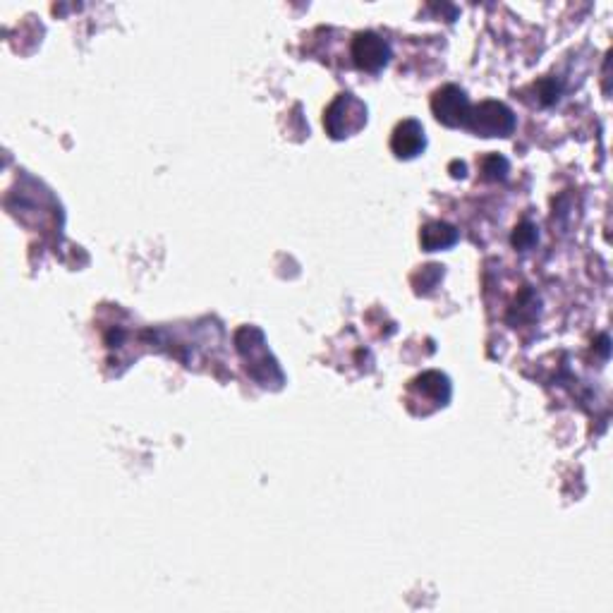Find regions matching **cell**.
<instances>
[{
    "label": "cell",
    "instance_id": "6da1fadb",
    "mask_svg": "<svg viewBox=\"0 0 613 613\" xmlns=\"http://www.w3.org/2000/svg\"><path fill=\"white\" fill-rule=\"evenodd\" d=\"M364 125H367V106L357 96L341 94L326 108L324 127L333 139L357 135Z\"/></svg>",
    "mask_w": 613,
    "mask_h": 613
},
{
    "label": "cell",
    "instance_id": "7a4b0ae2",
    "mask_svg": "<svg viewBox=\"0 0 613 613\" xmlns=\"http://www.w3.org/2000/svg\"><path fill=\"white\" fill-rule=\"evenodd\" d=\"M451 400V381L441 372H424L422 376L410 381L408 386V408L412 410L417 403L422 405L417 415H432L434 410L443 408Z\"/></svg>",
    "mask_w": 613,
    "mask_h": 613
},
{
    "label": "cell",
    "instance_id": "3957f363",
    "mask_svg": "<svg viewBox=\"0 0 613 613\" xmlns=\"http://www.w3.org/2000/svg\"><path fill=\"white\" fill-rule=\"evenodd\" d=\"M465 125L479 137H508L515 130V115L506 103L484 101L470 111Z\"/></svg>",
    "mask_w": 613,
    "mask_h": 613
},
{
    "label": "cell",
    "instance_id": "277c9868",
    "mask_svg": "<svg viewBox=\"0 0 613 613\" xmlns=\"http://www.w3.org/2000/svg\"><path fill=\"white\" fill-rule=\"evenodd\" d=\"M432 111L439 123L448 127H460L470 118V101H467L463 89L448 84V87H443L434 94Z\"/></svg>",
    "mask_w": 613,
    "mask_h": 613
},
{
    "label": "cell",
    "instance_id": "5b68a950",
    "mask_svg": "<svg viewBox=\"0 0 613 613\" xmlns=\"http://www.w3.org/2000/svg\"><path fill=\"white\" fill-rule=\"evenodd\" d=\"M352 58H355L357 68L367 72L384 70L391 60V46L374 32H362L352 41Z\"/></svg>",
    "mask_w": 613,
    "mask_h": 613
},
{
    "label": "cell",
    "instance_id": "8992f818",
    "mask_svg": "<svg viewBox=\"0 0 613 613\" xmlns=\"http://www.w3.org/2000/svg\"><path fill=\"white\" fill-rule=\"evenodd\" d=\"M427 147V135L417 120H403L391 137V151L398 159H415Z\"/></svg>",
    "mask_w": 613,
    "mask_h": 613
},
{
    "label": "cell",
    "instance_id": "52a82bcc",
    "mask_svg": "<svg viewBox=\"0 0 613 613\" xmlns=\"http://www.w3.org/2000/svg\"><path fill=\"white\" fill-rule=\"evenodd\" d=\"M420 242L427 252L448 250V247H453L455 242H458V230H455L451 223H443V221L427 223L420 233Z\"/></svg>",
    "mask_w": 613,
    "mask_h": 613
}]
</instances>
